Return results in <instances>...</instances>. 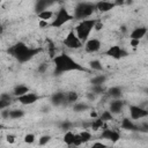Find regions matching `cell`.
Returning <instances> with one entry per match:
<instances>
[{
    "instance_id": "6da1fadb",
    "label": "cell",
    "mask_w": 148,
    "mask_h": 148,
    "mask_svg": "<svg viewBox=\"0 0 148 148\" xmlns=\"http://www.w3.org/2000/svg\"><path fill=\"white\" fill-rule=\"evenodd\" d=\"M52 62L54 66V73L60 75L62 73L67 72H87V69L83 67V65L79 64L74 58H72L67 53H60L52 58Z\"/></svg>"
},
{
    "instance_id": "7a4b0ae2",
    "label": "cell",
    "mask_w": 148,
    "mask_h": 148,
    "mask_svg": "<svg viewBox=\"0 0 148 148\" xmlns=\"http://www.w3.org/2000/svg\"><path fill=\"white\" fill-rule=\"evenodd\" d=\"M42 51L40 47L35 49V47H30L28 46L24 42H17L16 44H14L13 46H10V49L8 50L9 54L13 56L18 62L24 64L29 60H31L35 56H37L39 52Z\"/></svg>"
},
{
    "instance_id": "3957f363",
    "label": "cell",
    "mask_w": 148,
    "mask_h": 148,
    "mask_svg": "<svg viewBox=\"0 0 148 148\" xmlns=\"http://www.w3.org/2000/svg\"><path fill=\"white\" fill-rule=\"evenodd\" d=\"M96 18H87V20H82L77 23V25L74 28V32L76 35V37L81 40L82 44H84L88 39L89 36L91 34V31L94 30L95 23H96Z\"/></svg>"
},
{
    "instance_id": "277c9868",
    "label": "cell",
    "mask_w": 148,
    "mask_h": 148,
    "mask_svg": "<svg viewBox=\"0 0 148 148\" xmlns=\"http://www.w3.org/2000/svg\"><path fill=\"white\" fill-rule=\"evenodd\" d=\"M95 10H96L95 2H88V1L77 2L76 6H75V8H74L73 18L79 20V21L90 18V16L94 14Z\"/></svg>"
},
{
    "instance_id": "5b68a950",
    "label": "cell",
    "mask_w": 148,
    "mask_h": 148,
    "mask_svg": "<svg viewBox=\"0 0 148 148\" xmlns=\"http://www.w3.org/2000/svg\"><path fill=\"white\" fill-rule=\"evenodd\" d=\"M72 20H73V15L68 12V9L65 8V7H60L58 9V12L54 14L53 21L50 23V25L53 27V28H60V27H62L64 24H66L67 22H69Z\"/></svg>"
},
{
    "instance_id": "8992f818",
    "label": "cell",
    "mask_w": 148,
    "mask_h": 148,
    "mask_svg": "<svg viewBox=\"0 0 148 148\" xmlns=\"http://www.w3.org/2000/svg\"><path fill=\"white\" fill-rule=\"evenodd\" d=\"M64 45H65L67 49H71V50H77V49H80V47L83 46V44L81 43V40L76 37L74 30H71V31L66 35V37H65V39H64Z\"/></svg>"
},
{
    "instance_id": "52a82bcc",
    "label": "cell",
    "mask_w": 148,
    "mask_h": 148,
    "mask_svg": "<svg viewBox=\"0 0 148 148\" xmlns=\"http://www.w3.org/2000/svg\"><path fill=\"white\" fill-rule=\"evenodd\" d=\"M105 54L109 56V57L112 58V59L119 60V59H123V58L127 57V56H128V52L125 51V50H124L121 46H119V45H112V46H110V47L105 51Z\"/></svg>"
},
{
    "instance_id": "ba28073f",
    "label": "cell",
    "mask_w": 148,
    "mask_h": 148,
    "mask_svg": "<svg viewBox=\"0 0 148 148\" xmlns=\"http://www.w3.org/2000/svg\"><path fill=\"white\" fill-rule=\"evenodd\" d=\"M128 112H130V119L132 120H140L148 116L147 109H143L139 105H130Z\"/></svg>"
},
{
    "instance_id": "9c48e42d",
    "label": "cell",
    "mask_w": 148,
    "mask_h": 148,
    "mask_svg": "<svg viewBox=\"0 0 148 148\" xmlns=\"http://www.w3.org/2000/svg\"><path fill=\"white\" fill-rule=\"evenodd\" d=\"M101 139L106 140V141H111L112 143H116L120 140V133L116 130H111V128H104L101 132Z\"/></svg>"
},
{
    "instance_id": "30bf717a",
    "label": "cell",
    "mask_w": 148,
    "mask_h": 148,
    "mask_svg": "<svg viewBox=\"0 0 148 148\" xmlns=\"http://www.w3.org/2000/svg\"><path fill=\"white\" fill-rule=\"evenodd\" d=\"M102 43L98 38H89L86 43H84V50L88 53H96L97 51L101 50Z\"/></svg>"
},
{
    "instance_id": "8fae6325",
    "label": "cell",
    "mask_w": 148,
    "mask_h": 148,
    "mask_svg": "<svg viewBox=\"0 0 148 148\" xmlns=\"http://www.w3.org/2000/svg\"><path fill=\"white\" fill-rule=\"evenodd\" d=\"M16 99L22 105H31V104L36 103L39 99V96L37 94H35V92H30L29 91V92H27V94H24V95H22L20 97H16Z\"/></svg>"
},
{
    "instance_id": "7c38bea8",
    "label": "cell",
    "mask_w": 148,
    "mask_h": 148,
    "mask_svg": "<svg viewBox=\"0 0 148 148\" xmlns=\"http://www.w3.org/2000/svg\"><path fill=\"white\" fill-rule=\"evenodd\" d=\"M124 105H125V102H124L123 99H120V98H118V99H113V101H111V102H110L109 111H110L113 116L119 114V113L123 111Z\"/></svg>"
},
{
    "instance_id": "4fadbf2b",
    "label": "cell",
    "mask_w": 148,
    "mask_h": 148,
    "mask_svg": "<svg viewBox=\"0 0 148 148\" xmlns=\"http://www.w3.org/2000/svg\"><path fill=\"white\" fill-rule=\"evenodd\" d=\"M51 104L54 106H60L62 104H66V92L64 91L54 92L51 96Z\"/></svg>"
},
{
    "instance_id": "5bb4252c",
    "label": "cell",
    "mask_w": 148,
    "mask_h": 148,
    "mask_svg": "<svg viewBox=\"0 0 148 148\" xmlns=\"http://www.w3.org/2000/svg\"><path fill=\"white\" fill-rule=\"evenodd\" d=\"M95 5H96V9L101 13H108L116 7L113 1H98L95 2Z\"/></svg>"
},
{
    "instance_id": "9a60e30c",
    "label": "cell",
    "mask_w": 148,
    "mask_h": 148,
    "mask_svg": "<svg viewBox=\"0 0 148 148\" xmlns=\"http://www.w3.org/2000/svg\"><path fill=\"white\" fill-rule=\"evenodd\" d=\"M147 28L146 27H138V28H134L132 30V32L130 34V39H136V40H141L146 34H147Z\"/></svg>"
},
{
    "instance_id": "2e32d148",
    "label": "cell",
    "mask_w": 148,
    "mask_h": 148,
    "mask_svg": "<svg viewBox=\"0 0 148 148\" xmlns=\"http://www.w3.org/2000/svg\"><path fill=\"white\" fill-rule=\"evenodd\" d=\"M120 126L123 130H126L130 132H138L139 131V125L134 124V120H132L130 118H124L120 123Z\"/></svg>"
},
{
    "instance_id": "e0dca14e",
    "label": "cell",
    "mask_w": 148,
    "mask_h": 148,
    "mask_svg": "<svg viewBox=\"0 0 148 148\" xmlns=\"http://www.w3.org/2000/svg\"><path fill=\"white\" fill-rule=\"evenodd\" d=\"M29 91H30V90H29V87H28V86H25V84H17V86L14 87L12 94H13L15 97H20V96H22V95H24V94H27V92H29Z\"/></svg>"
},
{
    "instance_id": "ac0fdd59",
    "label": "cell",
    "mask_w": 148,
    "mask_h": 148,
    "mask_svg": "<svg viewBox=\"0 0 148 148\" xmlns=\"http://www.w3.org/2000/svg\"><path fill=\"white\" fill-rule=\"evenodd\" d=\"M108 94L113 99H118L123 95V89L120 87H118V86H114V87H111L110 89H108Z\"/></svg>"
},
{
    "instance_id": "d6986e66",
    "label": "cell",
    "mask_w": 148,
    "mask_h": 148,
    "mask_svg": "<svg viewBox=\"0 0 148 148\" xmlns=\"http://www.w3.org/2000/svg\"><path fill=\"white\" fill-rule=\"evenodd\" d=\"M53 16H54V13L52 10H50V9H45V10H43V12L37 14V17L40 21H46V22H49L51 18H53Z\"/></svg>"
},
{
    "instance_id": "ffe728a7",
    "label": "cell",
    "mask_w": 148,
    "mask_h": 148,
    "mask_svg": "<svg viewBox=\"0 0 148 148\" xmlns=\"http://www.w3.org/2000/svg\"><path fill=\"white\" fill-rule=\"evenodd\" d=\"M74 134H75V133H73L72 130H71V131H66L65 134H64V136H62V141H64V143L67 145L68 147H73Z\"/></svg>"
},
{
    "instance_id": "44dd1931",
    "label": "cell",
    "mask_w": 148,
    "mask_h": 148,
    "mask_svg": "<svg viewBox=\"0 0 148 148\" xmlns=\"http://www.w3.org/2000/svg\"><path fill=\"white\" fill-rule=\"evenodd\" d=\"M104 125L105 123L103 120H101L99 118H95L90 123V128L92 131H99V130H104Z\"/></svg>"
},
{
    "instance_id": "7402d4cb",
    "label": "cell",
    "mask_w": 148,
    "mask_h": 148,
    "mask_svg": "<svg viewBox=\"0 0 148 148\" xmlns=\"http://www.w3.org/2000/svg\"><path fill=\"white\" fill-rule=\"evenodd\" d=\"M79 99V94L76 91H67L66 92V104H74Z\"/></svg>"
},
{
    "instance_id": "603a6c76",
    "label": "cell",
    "mask_w": 148,
    "mask_h": 148,
    "mask_svg": "<svg viewBox=\"0 0 148 148\" xmlns=\"http://www.w3.org/2000/svg\"><path fill=\"white\" fill-rule=\"evenodd\" d=\"M105 81H106V75H104V74H98L90 80L92 86H103L105 83Z\"/></svg>"
},
{
    "instance_id": "cb8c5ba5",
    "label": "cell",
    "mask_w": 148,
    "mask_h": 148,
    "mask_svg": "<svg viewBox=\"0 0 148 148\" xmlns=\"http://www.w3.org/2000/svg\"><path fill=\"white\" fill-rule=\"evenodd\" d=\"M50 3H51V2L45 1V0H39V1H37V2H36V6H35V12L38 14V13H40V12L47 9L46 7H47Z\"/></svg>"
},
{
    "instance_id": "d4e9b609",
    "label": "cell",
    "mask_w": 148,
    "mask_h": 148,
    "mask_svg": "<svg viewBox=\"0 0 148 148\" xmlns=\"http://www.w3.org/2000/svg\"><path fill=\"white\" fill-rule=\"evenodd\" d=\"M24 116V111L21 109H14L9 110V118L8 119H20Z\"/></svg>"
},
{
    "instance_id": "484cf974",
    "label": "cell",
    "mask_w": 148,
    "mask_h": 148,
    "mask_svg": "<svg viewBox=\"0 0 148 148\" xmlns=\"http://www.w3.org/2000/svg\"><path fill=\"white\" fill-rule=\"evenodd\" d=\"M88 109H89V105L87 103H82V102H76L73 105V110L75 112H83V111H87Z\"/></svg>"
},
{
    "instance_id": "4316f807",
    "label": "cell",
    "mask_w": 148,
    "mask_h": 148,
    "mask_svg": "<svg viewBox=\"0 0 148 148\" xmlns=\"http://www.w3.org/2000/svg\"><path fill=\"white\" fill-rule=\"evenodd\" d=\"M79 135H80V138H81V140H82V143H87V142H89V141L92 139V135H91L90 131H87V130L81 131V132L79 133Z\"/></svg>"
},
{
    "instance_id": "83f0119b",
    "label": "cell",
    "mask_w": 148,
    "mask_h": 148,
    "mask_svg": "<svg viewBox=\"0 0 148 148\" xmlns=\"http://www.w3.org/2000/svg\"><path fill=\"white\" fill-rule=\"evenodd\" d=\"M98 118L105 123V121H111V120H113L114 116H113L109 110H106V111H103L101 114H98Z\"/></svg>"
},
{
    "instance_id": "f1b7e54d",
    "label": "cell",
    "mask_w": 148,
    "mask_h": 148,
    "mask_svg": "<svg viewBox=\"0 0 148 148\" xmlns=\"http://www.w3.org/2000/svg\"><path fill=\"white\" fill-rule=\"evenodd\" d=\"M89 67H90V69H92V71H96V72H99V71H102V69H103L102 62H101L99 60H97V59H95V60H91V61L89 62Z\"/></svg>"
},
{
    "instance_id": "f546056e",
    "label": "cell",
    "mask_w": 148,
    "mask_h": 148,
    "mask_svg": "<svg viewBox=\"0 0 148 148\" xmlns=\"http://www.w3.org/2000/svg\"><path fill=\"white\" fill-rule=\"evenodd\" d=\"M23 141L27 143V145H32L35 141H36V135L34 133H27L23 138Z\"/></svg>"
},
{
    "instance_id": "4dcf8cb0",
    "label": "cell",
    "mask_w": 148,
    "mask_h": 148,
    "mask_svg": "<svg viewBox=\"0 0 148 148\" xmlns=\"http://www.w3.org/2000/svg\"><path fill=\"white\" fill-rule=\"evenodd\" d=\"M105 91V88L103 86H92L91 88V94L94 95H101V94H104Z\"/></svg>"
},
{
    "instance_id": "1f68e13d",
    "label": "cell",
    "mask_w": 148,
    "mask_h": 148,
    "mask_svg": "<svg viewBox=\"0 0 148 148\" xmlns=\"http://www.w3.org/2000/svg\"><path fill=\"white\" fill-rule=\"evenodd\" d=\"M51 141V136L50 135H42L39 139H38V145L39 146H46L49 142Z\"/></svg>"
},
{
    "instance_id": "d6a6232c",
    "label": "cell",
    "mask_w": 148,
    "mask_h": 148,
    "mask_svg": "<svg viewBox=\"0 0 148 148\" xmlns=\"http://www.w3.org/2000/svg\"><path fill=\"white\" fill-rule=\"evenodd\" d=\"M12 101L13 99H1L0 98V111L6 110L7 108H9V105L12 104Z\"/></svg>"
},
{
    "instance_id": "836d02e7",
    "label": "cell",
    "mask_w": 148,
    "mask_h": 148,
    "mask_svg": "<svg viewBox=\"0 0 148 148\" xmlns=\"http://www.w3.org/2000/svg\"><path fill=\"white\" fill-rule=\"evenodd\" d=\"M72 126H73V124H72L71 121H67V120H65V121H62V123L60 124V127H61V130H64V131H71Z\"/></svg>"
},
{
    "instance_id": "e575fe53",
    "label": "cell",
    "mask_w": 148,
    "mask_h": 148,
    "mask_svg": "<svg viewBox=\"0 0 148 148\" xmlns=\"http://www.w3.org/2000/svg\"><path fill=\"white\" fill-rule=\"evenodd\" d=\"M82 145V140L79 135V133H75L74 134V142H73V147H80Z\"/></svg>"
},
{
    "instance_id": "d590c367",
    "label": "cell",
    "mask_w": 148,
    "mask_h": 148,
    "mask_svg": "<svg viewBox=\"0 0 148 148\" xmlns=\"http://www.w3.org/2000/svg\"><path fill=\"white\" fill-rule=\"evenodd\" d=\"M90 148H108V145L102 142V141H95Z\"/></svg>"
},
{
    "instance_id": "8d00e7d4",
    "label": "cell",
    "mask_w": 148,
    "mask_h": 148,
    "mask_svg": "<svg viewBox=\"0 0 148 148\" xmlns=\"http://www.w3.org/2000/svg\"><path fill=\"white\" fill-rule=\"evenodd\" d=\"M6 141H7V143H9V145H13V143H15V141H16V136L14 135V134H7L6 135Z\"/></svg>"
},
{
    "instance_id": "74e56055",
    "label": "cell",
    "mask_w": 148,
    "mask_h": 148,
    "mask_svg": "<svg viewBox=\"0 0 148 148\" xmlns=\"http://www.w3.org/2000/svg\"><path fill=\"white\" fill-rule=\"evenodd\" d=\"M103 29V23L101 22V21H96V23H95V27H94V30H96V31H99V30H102Z\"/></svg>"
},
{
    "instance_id": "f35d334b",
    "label": "cell",
    "mask_w": 148,
    "mask_h": 148,
    "mask_svg": "<svg viewBox=\"0 0 148 148\" xmlns=\"http://www.w3.org/2000/svg\"><path fill=\"white\" fill-rule=\"evenodd\" d=\"M130 45L132 46V47H138L139 45H140V40H136V39H130Z\"/></svg>"
},
{
    "instance_id": "ab89813d",
    "label": "cell",
    "mask_w": 148,
    "mask_h": 148,
    "mask_svg": "<svg viewBox=\"0 0 148 148\" xmlns=\"http://www.w3.org/2000/svg\"><path fill=\"white\" fill-rule=\"evenodd\" d=\"M0 114H1V117L3 118V119H8L9 118V110H2V111H0Z\"/></svg>"
},
{
    "instance_id": "60d3db41",
    "label": "cell",
    "mask_w": 148,
    "mask_h": 148,
    "mask_svg": "<svg viewBox=\"0 0 148 148\" xmlns=\"http://www.w3.org/2000/svg\"><path fill=\"white\" fill-rule=\"evenodd\" d=\"M46 69H47V65H46V64H42V65L38 67V72H39V73H45Z\"/></svg>"
},
{
    "instance_id": "b9f144b4",
    "label": "cell",
    "mask_w": 148,
    "mask_h": 148,
    "mask_svg": "<svg viewBox=\"0 0 148 148\" xmlns=\"http://www.w3.org/2000/svg\"><path fill=\"white\" fill-rule=\"evenodd\" d=\"M38 25H39L40 28H46V27H49V25H50V23H49V22H46V21H40V20H39Z\"/></svg>"
},
{
    "instance_id": "7bdbcfd3",
    "label": "cell",
    "mask_w": 148,
    "mask_h": 148,
    "mask_svg": "<svg viewBox=\"0 0 148 148\" xmlns=\"http://www.w3.org/2000/svg\"><path fill=\"white\" fill-rule=\"evenodd\" d=\"M90 117H91L92 119H95V118H98V113H97L96 111H91V112H90Z\"/></svg>"
},
{
    "instance_id": "ee69618b",
    "label": "cell",
    "mask_w": 148,
    "mask_h": 148,
    "mask_svg": "<svg viewBox=\"0 0 148 148\" xmlns=\"http://www.w3.org/2000/svg\"><path fill=\"white\" fill-rule=\"evenodd\" d=\"M3 30H5V28H3V25L0 23V35H2V32H3Z\"/></svg>"
},
{
    "instance_id": "f6af8a7d",
    "label": "cell",
    "mask_w": 148,
    "mask_h": 148,
    "mask_svg": "<svg viewBox=\"0 0 148 148\" xmlns=\"http://www.w3.org/2000/svg\"><path fill=\"white\" fill-rule=\"evenodd\" d=\"M2 128H3V125H2V124H1V123H0V131H1V130H2Z\"/></svg>"
},
{
    "instance_id": "bcb514c9",
    "label": "cell",
    "mask_w": 148,
    "mask_h": 148,
    "mask_svg": "<svg viewBox=\"0 0 148 148\" xmlns=\"http://www.w3.org/2000/svg\"><path fill=\"white\" fill-rule=\"evenodd\" d=\"M72 148H80V147H72Z\"/></svg>"
}]
</instances>
